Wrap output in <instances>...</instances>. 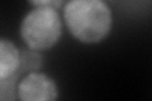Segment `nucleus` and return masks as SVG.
Returning a JSON list of instances; mask_svg holds the SVG:
<instances>
[{
    "label": "nucleus",
    "mask_w": 152,
    "mask_h": 101,
    "mask_svg": "<svg viewBox=\"0 0 152 101\" xmlns=\"http://www.w3.org/2000/svg\"><path fill=\"white\" fill-rule=\"evenodd\" d=\"M61 17L74 39L88 46L105 41L114 23L113 10L107 0H67Z\"/></svg>",
    "instance_id": "1"
},
{
    "label": "nucleus",
    "mask_w": 152,
    "mask_h": 101,
    "mask_svg": "<svg viewBox=\"0 0 152 101\" xmlns=\"http://www.w3.org/2000/svg\"><path fill=\"white\" fill-rule=\"evenodd\" d=\"M62 33V17L51 7L32 8L19 23V37L26 48L37 52L52 49L61 41Z\"/></svg>",
    "instance_id": "2"
},
{
    "label": "nucleus",
    "mask_w": 152,
    "mask_h": 101,
    "mask_svg": "<svg viewBox=\"0 0 152 101\" xmlns=\"http://www.w3.org/2000/svg\"><path fill=\"white\" fill-rule=\"evenodd\" d=\"M15 94L17 99L22 101H55L60 96V87L50 75L31 71L17 84Z\"/></svg>",
    "instance_id": "3"
},
{
    "label": "nucleus",
    "mask_w": 152,
    "mask_h": 101,
    "mask_svg": "<svg viewBox=\"0 0 152 101\" xmlns=\"http://www.w3.org/2000/svg\"><path fill=\"white\" fill-rule=\"evenodd\" d=\"M20 70V49L9 38L0 37V80H10Z\"/></svg>",
    "instance_id": "4"
},
{
    "label": "nucleus",
    "mask_w": 152,
    "mask_h": 101,
    "mask_svg": "<svg viewBox=\"0 0 152 101\" xmlns=\"http://www.w3.org/2000/svg\"><path fill=\"white\" fill-rule=\"evenodd\" d=\"M41 52L27 49L20 51V70L19 71H24L26 73L31 71H39L43 66L42 62V56L39 54Z\"/></svg>",
    "instance_id": "5"
},
{
    "label": "nucleus",
    "mask_w": 152,
    "mask_h": 101,
    "mask_svg": "<svg viewBox=\"0 0 152 101\" xmlns=\"http://www.w3.org/2000/svg\"><path fill=\"white\" fill-rule=\"evenodd\" d=\"M67 0H27L32 8H41V7H51L60 10L61 8L65 5Z\"/></svg>",
    "instance_id": "6"
}]
</instances>
